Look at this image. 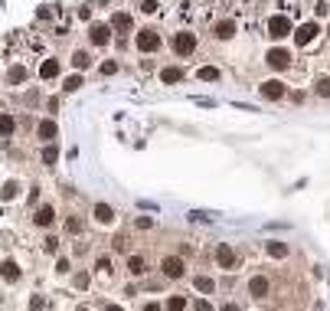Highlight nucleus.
<instances>
[{
	"label": "nucleus",
	"mask_w": 330,
	"mask_h": 311,
	"mask_svg": "<svg viewBox=\"0 0 330 311\" xmlns=\"http://www.w3.org/2000/svg\"><path fill=\"white\" fill-rule=\"evenodd\" d=\"M170 46H173V53H177V56H183V59H187V56H193V53H197L199 39L193 36V33H187V30H183V33H177V36L170 39Z\"/></svg>",
	"instance_id": "nucleus-1"
},
{
	"label": "nucleus",
	"mask_w": 330,
	"mask_h": 311,
	"mask_svg": "<svg viewBox=\"0 0 330 311\" xmlns=\"http://www.w3.org/2000/svg\"><path fill=\"white\" fill-rule=\"evenodd\" d=\"M265 66H268V69H275V72L291 69V53H288V49H281V46L268 49V53H265Z\"/></svg>",
	"instance_id": "nucleus-2"
},
{
	"label": "nucleus",
	"mask_w": 330,
	"mask_h": 311,
	"mask_svg": "<svg viewBox=\"0 0 330 311\" xmlns=\"http://www.w3.org/2000/svg\"><path fill=\"white\" fill-rule=\"evenodd\" d=\"M134 46L141 49V53H157L160 49V33L157 30H137V39H134Z\"/></svg>",
	"instance_id": "nucleus-3"
},
{
	"label": "nucleus",
	"mask_w": 330,
	"mask_h": 311,
	"mask_svg": "<svg viewBox=\"0 0 330 311\" xmlns=\"http://www.w3.org/2000/svg\"><path fill=\"white\" fill-rule=\"evenodd\" d=\"M259 92H262V99L278 102V99H284V95H288V86H284L281 79H268V82H262V86H259Z\"/></svg>",
	"instance_id": "nucleus-4"
},
{
	"label": "nucleus",
	"mask_w": 330,
	"mask_h": 311,
	"mask_svg": "<svg viewBox=\"0 0 330 311\" xmlns=\"http://www.w3.org/2000/svg\"><path fill=\"white\" fill-rule=\"evenodd\" d=\"M160 272H164V279H183V275H187V265H183L180 256H167L164 262H160Z\"/></svg>",
	"instance_id": "nucleus-5"
},
{
	"label": "nucleus",
	"mask_w": 330,
	"mask_h": 311,
	"mask_svg": "<svg viewBox=\"0 0 330 311\" xmlns=\"http://www.w3.org/2000/svg\"><path fill=\"white\" fill-rule=\"evenodd\" d=\"M88 39H92V46H108L111 43V26L108 23H92L88 26Z\"/></svg>",
	"instance_id": "nucleus-6"
},
{
	"label": "nucleus",
	"mask_w": 330,
	"mask_h": 311,
	"mask_svg": "<svg viewBox=\"0 0 330 311\" xmlns=\"http://www.w3.org/2000/svg\"><path fill=\"white\" fill-rule=\"evenodd\" d=\"M291 33V20L288 16H271V20H268V36L271 39H284Z\"/></svg>",
	"instance_id": "nucleus-7"
},
{
	"label": "nucleus",
	"mask_w": 330,
	"mask_h": 311,
	"mask_svg": "<svg viewBox=\"0 0 330 311\" xmlns=\"http://www.w3.org/2000/svg\"><path fill=\"white\" fill-rule=\"evenodd\" d=\"M317 23H301L298 30H294V43H298V46H311V43H314L317 39Z\"/></svg>",
	"instance_id": "nucleus-8"
},
{
	"label": "nucleus",
	"mask_w": 330,
	"mask_h": 311,
	"mask_svg": "<svg viewBox=\"0 0 330 311\" xmlns=\"http://www.w3.org/2000/svg\"><path fill=\"white\" fill-rule=\"evenodd\" d=\"M56 219V210L49 207V203H43V207H36V213H33V226H40V229H49Z\"/></svg>",
	"instance_id": "nucleus-9"
},
{
	"label": "nucleus",
	"mask_w": 330,
	"mask_h": 311,
	"mask_svg": "<svg viewBox=\"0 0 330 311\" xmlns=\"http://www.w3.org/2000/svg\"><path fill=\"white\" fill-rule=\"evenodd\" d=\"M216 265H219V269H232V265H236V249L226 246V242L216 246Z\"/></svg>",
	"instance_id": "nucleus-10"
},
{
	"label": "nucleus",
	"mask_w": 330,
	"mask_h": 311,
	"mask_svg": "<svg viewBox=\"0 0 330 311\" xmlns=\"http://www.w3.org/2000/svg\"><path fill=\"white\" fill-rule=\"evenodd\" d=\"M268 292H271V282H268L265 275H255V279H249V295H252V298H265Z\"/></svg>",
	"instance_id": "nucleus-11"
},
{
	"label": "nucleus",
	"mask_w": 330,
	"mask_h": 311,
	"mask_svg": "<svg viewBox=\"0 0 330 311\" xmlns=\"http://www.w3.org/2000/svg\"><path fill=\"white\" fill-rule=\"evenodd\" d=\"M92 216H95V223H102V226H111V223H115V210H111L108 203H95V207H92Z\"/></svg>",
	"instance_id": "nucleus-12"
},
{
	"label": "nucleus",
	"mask_w": 330,
	"mask_h": 311,
	"mask_svg": "<svg viewBox=\"0 0 330 311\" xmlns=\"http://www.w3.org/2000/svg\"><path fill=\"white\" fill-rule=\"evenodd\" d=\"M212 36L216 39H232L236 36V20H219V23L212 26Z\"/></svg>",
	"instance_id": "nucleus-13"
},
{
	"label": "nucleus",
	"mask_w": 330,
	"mask_h": 311,
	"mask_svg": "<svg viewBox=\"0 0 330 311\" xmlns=\"http://www.w3.org/2000/svg\"><path fill=\"white\" fill-rule=\"evenodd\" d=\"M20 275H23V272H20V265H16L13 259H7V262L0 265V279H3V282H20Z\"/></svg>",
	"instance_id": "nucleus-14"
},
{
	"label": "nucleus",
	"mask_w": 330,
	"mask_h": 311,
	"mask_svg": "<svg viewBox=\"0 0 330 311\" xmlns=\"http://www.w3.org/2000/svg\"><path fill=\"white\" fill-rule=\"evenodd\" d=\"M128 272H131L134 279H141V275L147 272V259L144 256H128Z\"/></svg>",
	"instance_id": "nucleus-15"
},
{
	"label": "nucleus",
	"mask_w": 330,
	"mask_h": 311,
	"mask_svg": "<svg viewBox=\"0 0 330 311\" xmlns=\"http://www.w3.org/2000/svg\"><path fill=\"white\" fill-rule=\"evenodd\" d=\"M36 134H40L43 141H53L56 138V121H53V118H43V121L36 124Z\"/></svg>",
	"instance_id": "nucleus-16"
},
{
	"label": "nucleus",
	"mask_w": 330,
	"mask_h": 311,
	"mask_svg": "<svg viewBox=\"0 0 330 311\" xmlns=\"http://www.w3.org/2000/svg\"><path fill=\"white\" fill-rule=\"evenodd\" d=\"M108 26H111V30H118V33H128V30H131V13H115Z\"/></svg>",
	"instance_id": "nucleus-17"
},
{
	"label": "nucleus",
	"mask_w": 330,
	"mask_h": 311,
	"mask_svg": "<svg viewBox=\"0 0 330 311\" xmlns=\"http://www.w3.org/2000/svg\"><path fill=\"white\" fill-rule=\"evenodd\" d=\"M180 66H167V69H160V82L164 86H173V82H180Z\"/></svg>",
	"instance_id": "nucleus-18"
},
{
	"label": "nucleus",
	"mask_w": 330,
	"mask_h": 311,
	"mask_svg": "<svg viewBox=\"0 0 330 311\" xmlns=\"http://www.w3.org/2000/svg\"><path fill=\"white\" fill-rule=\"evenodd\" d=\"M193 285H197V292H203V295H212V292H216V282H212L209 275H197Z\"/></svg>",
	"instance_id": "nucleus-19"
},
{
	"label": "nucleus",
	"mask_w": 330,
	"mask_h": 311,
	"mask_svg": "<svg viewBox=\"0 0 330 311\" xmlns=\"http://www.w3.org/2000/svg\"><path fill=\"white\" fill-rule=\"evenodd\" d=\"M59 76V59H46L40 66V79H56Z\"/></svg>",
	"instance_id": "nucleus-20"
},
{
	"label": "nucleus",
	"mask_w": 330,
	"mask_h": 311,
	"mask_svg": "<svg viewBox=\"0 0 330 311\" xmlns=\"http://www.w3.org/2000/svg\"><path fill=\"white\" fill-rule=\"evenodd\" d=\"M16 131V118L13 115H0V138H10Z\"/></svg>",
	"instance_id": "nucleus-21"
},
{
	"label": "nucleus",
	"mask_w": 330,
	"mask_h": 311,
	"mask_svg": "<svg viewBox=\"0 0 330 311\" xmlns=\"http://www.w3.org/2000/svg\"><path fill=\"white\" fill-rule=\"evenodd\" d=\"M72 66H75V69H88V66H92V56H88L85 49H75V53H72Z\"/></svg>",
	"instance_id": "nucleus-22"
},
{
	"label": "nucleus",
	"mask_w": 330,
	"mask_h": 311,
	"mask_svg": "<svg viewBox=\"0 0 330 311\" xmlns=\"http://www.w3.org/2000/svg\"><path fill=\"white\" fill-rule=\"evenodd\" d=\"M265 249H268V256H271V259H284V256H288V246H284V242H265Z\"/></svg>",
	"instance_id": "nucleus-23"
},
{
	"label": "nucleus",
	"mask_w": 330,
	"mask_h": 311,
	"mask_svg": "<svg viewBox=\"0 0 330 311\" xmlns=\"http://www.w3.org/2000/svg\"><path fill=\"white\" fill-rule=\"evenodd\" d=\"M314 92L321 95V99H330V76H321L314 82Z\"/></svg>",
	"instance_id": "nucleus-24"
},
{
	"label": "nucleus",
	"mask_w": 330,
	"mask_h": 311,
	"mask_svg": "<svg viewBox=\"0 0 330 311\" xmlns=\"http://www.w3.org/2000/svg\"><path fill=\"white\" fill-rule=\"evenodd\" d=\"M82 229H85V223H82V216H69V219H66V233L79 236Z\"/></svg>",
	"instance_id": "nucleus-25"
},
{
	"label": "nucleus",
	"mask_w": 330,
	"mask_h": 311,
	"mask_svg": "<svg viewBox=\"0 0 330 311\" xmlns=\"http://www.w3.org/2000/svg\"><path fill=\"white\" fill-rule=\"evenodd\" d=\"M197 76L203 79V82H219V69H216V66H203Z\"/></svg>",
	"instance_id": "nucleus-26"
},
{
	"label": "nucleus",
	"mask_w": 330,
	"mask_h": 311,
	"mask_svg": "<svg viewBox=\"0 0 330 311\" xmlns=\"http://www.w3.org/2000/svg\"><path fill=\"white\" fill-rule=\"evenodd\" d=\"M56 157H59V148H56L53 141H49V144H46V151H43V164H49V167H53V164H56Z\"/></svg>",
	"instance_id": "nucleus-27"
},
{
	"label": "nucleus",
	"mask_w": 330,
	"mask_h": 311,
	"mask_svg": "<svg viewBox=\"0 0 330 311\" xmlns=\"http://www.w3.org/2000/svg\"><path fill=\"white\" fill-rule=\"evenodd\" d=\"M118 69H121V66H118V62H115V59H105L102 66H98V72H102V76H115V72H118Z\"/></svg>",
	"instance_id": "nucleus-28"
},
{
	"label": "nucleus",
	"mask_w": 330,
	"mask_h": 311,
	"mask_svg": "<svg viewBox=\"0 0 330 311\" xmlns=\"http://www.w3.org/2000/svg\"><path fill=\"white\" fill-rule=\"evenodd\" d=\"M72 282H75V288H79V292H85V288L92 285V275H88V272H79V275H75Z\"/></svg>",
	"instance_id": "nucleus-29"
},
{
	"label": "nucleus",
	"mask_w": 330,
	"mask_h": 311,
	"mask_svg": "<svg viewBox=\"0 0 330 311\" xmlns=\"http://www.w3.org/2000/svg\"><path fill=\"white\" fill-rule=\"evenodd\" d=\"M16 194H20V184H13V180H10V184H3V194H0V197H3V200H13Z\"/></svg>",
	"instance_id": "nucleus-30"
},
{
	"label": "nucleus",
	"mask_w": 330,
	"mask_h": 311,
	"mask_svg": "<svg viewBox=\"0 0 330 311\" xmlns=\"http://www.w3.org/2000/svg\"><path fill=\"white\" fill-rule=\"evenodd\" d=\"M63 89H66V92H75V89H82V76H69V79L63 82Z\"/></svg>",
	"instance_id": "nucleus-31"
},
{
	"label": "nucleus",
	"mask_w": 330,
	"mask_h": 311,
	"mask_svg": "<svg viewBox=\"0 0 330 311\" xmlns=\"http://www.w3.org/2000/svg\"><path fill=\"white\" fill-rule=\"evenodd\" d=\"M56 272H59V275H69L72 272V262H69V259H56Z\"/></svg>",
	"instance_id": "nucleus-32"
},
{
	"label": "nucleus",
	"mask_w": 330,
	"mask_h": 311,
	"mask_svg": "<svg viewBox=\"0 0 330 311\" xmlns=\"http://www.w3.org/2000/svg\"><path fill=\"white\" fill-rule=\"evenodd\" d=\"M141 13H157V0H137Z\"/></svg>",
	"instance_id": "nucleus-33"
},
{
	"label": "nucleus",
	"mask_w": 330,
	"mask_h": 311,
	"mask_svg": "<svg viewBox=\"0 0 330 311\" xmlns=\"http://www.w3.org/2000/svg\"><path fill=\"white\" fill-rule=\"evenodd\" d=\"M111 249H115V252H125V249H128V236H115V239H111Z\"/></svg>",
	"instance_id": "nucleus-34"
},
{
	"label": "nucleus",
	"mask_w": 330,
	"mask_h": 311,
	"mask_svg": "<svg viewBox=\"0 0 330 311\" xmlns=\"http://www.w3.org/2000/svg\"><path fill=\"white\" fill-rule=\"evenodd\" d=\"M23 79H26L23 66H13V69H10V82H23Z\"/></svg>",
	"instance_id": "nucleus-35"
},
{
	"label": "nucleus",
	"mask_w": 330,
	"mask_h": 311,
	"mask_svg": "<svg viewBox=\"0 0 330 311\" xmlns=\"http://www.w3.org/2000/svg\"><path fill=\"white\" fill-rule=\"evenodd\" d=\"M134 229H154V219H150V216H137V219H134Z\"/></svg>",
	"instance_id": "nucleus-36"
},
{
	"label": "nucleus",
	"mask_w": 330,
	"mask_h": 311,
	"mask_svg": "<svg viewBox=\"0 0 330 311\" xmlns=\"http://www.w3.org/2000/svg\"><path fill=\"white\" fill-rule=\"evenodd\" d=\"M56 249H59V239H56V236H46V239H43V252H56Z\"/></svg>",
	"instance_id": "nucleus-37"
},
{
	"label": "nucleus",
	"mask_w": 330,
	"mask_h": 311,
	"mask_svg": "<svg viewBox=\"0 0 330 311\" xmlns=\"http://www.w3.org/2000/svg\"><path fill=\"white\" fill-rule=\"evenodd\" d=\"M190 223H212L209 213H190Z\"/></svg>",
	"instance_id": "nucleus-38"
},
{
	"label": "nucleus",
	"mask_w": 330,
	"mask_h": 311,
	"mask_svg": "<svg viewBox=\"0 0 330 311\" xmlns=\"http://www.w3.org/2000/svg\"><path fill=\"white\" fill-rule=\"evenodd\" d=\"M167 308H187V302H183V295H173L170 302H167Z\"/></svg>",
	"instance_id": "nucleus-39"
},
{
	"label": "nucleus",
	"mask_w": 330,
	"mask_h": 311,
	"mask_svg": "<svg viewBox=\"0 0 330 311\" xmlns=\"http://www.w3.org/2000/svg\"><path fill=\"white\" fill-rule=\"evenodd\" d=\"M98 269H102V272L108 275V272H111V262H108V259H98Z\"/></svg>",
	"instance_id": "nucleus-40"
},
{
	"label": "nucleus",
	"mask_w": 330,
	"mask_h": 311,
	"mask_svg": "<svg viewBox=\"0 0 330 311\" xmlns=\"http://www.w3.org/2000/svg\"><path fill=\"white\" fill-rule=\"evenodd\" d=\"M314 13H317V16H327V13H330V7H327V3H317Z\"/></svg>",
	"instance_id": "nucleus-41"
},
{
	"label": "nucleus",
	"mask_w": 330,
	"mask_h": 311,
	"mask_svg": "<svg viewBox=\"0 0 330 311\" xmlns=\"http://www.w3.org/2000/svg\"><path fill=\"white\" fill-rule=\"evenodd\" d=\"M327 36H330V26H327Z\"/></svg>",
	"instance_id": "nucleus-42"
}]
</instances>
